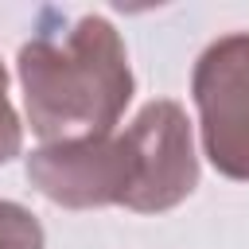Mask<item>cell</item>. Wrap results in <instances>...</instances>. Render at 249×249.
Wrapping results in <instances>:
<instances>
[{
	"mask_svg": "<svg viewBox=\"0 0 249 249\" xmlns=\"http://www.w3.org/2000/svg\"><path fill=\"white\" fill-rule=\"evenodd\" d=\"M27 179L51 202L70 210L128 206L160 214L179 206L198 183L191 124L179 101H148L136 121L113 136H78L43 144L27 156Z\"/></svg>",
	"mask_w": 249,
	"mask_h": 249,
	"instance_id": "cell-1",
	"label": "cell"
},
{
	"mask_svg": "<svg viewBox=\"0 0 249 249\" xmlns=\"http://www.w3.org/2000/svg\"><path fill=\"white\" fill-rule=\"evenodd\" d=\"M19 82L31 132L47 144L113 132L132 97L124 43L101 16H82L70 31H39L23 43Z\"/></svg>",
	"mask_w": 249,
	"mask_h": 249,
	"instance_id": "cell-2",
	"label": "cell"
},
{
	"mask_svg": "<svg viewBox=\"0 0 249 249\" xmlns=\"http://www.w3.org/2000/svg\"><path fill=\"white\" fill-rule=\"evenodd\" d=\"M206 160L226 175L249 183V31L214 39L191 74Z\"/></svg>",
	"mask_w": 249,
	"mask_h": 249,
	"instance_id": "cell-3",
	"label": "cell"
},
{
	"mask_svg": "<svg viewBox=\"0 0 249 249\" xmlns=\"http://www.w3.org/2000/svg\"><path fill=\"white\" fill-rule=\"evenodd\" d=\"M0 249H43L39 218L8 198H0Z\"/></svg>",
	"mask_w": 249,
	"mask_h": 249,
	"instance_id": "cell-4",
	"label": "cell"
},
{
	"mask_svg": "<svg viewBox=\"0 0 249 249\" xmlns=\"http://www.w3.org/2000/svg\"><path fill=\"white\" fill-rule=\"evenodd\" d=\"M19 148H23V124H19V117L8 101V70L0 62V163L19 156Z\"/></svg>",
	"mask_w": 249,
	"mask_h": 249,
	"instance_id": "cell-5",
	"label": "cell"
}]
</instances>
